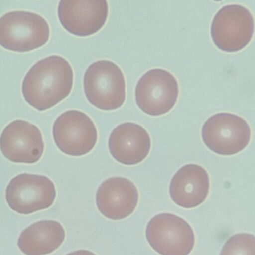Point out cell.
Wrapping results in <instances>:
<instances>
[{
	"instance_id": "obj_1",
	"label": "cell",
	"mask_w": 255,
	"mask_h": 255,
	"mask_svg": "<svg viewBox=\"0 0 255 255\" xmlns=\"http://www.w3.org/2000/svg\"><path fill=\"white\" fill-rule=\"evenodd\" d=\"M73 72L69 63L58 55H51L34 64L25 76L22 93L25 101L39 111L48 109L70 93Z\"/></svg>"
},
{
	"instance_id": "obj_2",
	"label": "cell",
	"mask_w": 255,
	"mask_h": 255,
	"mask_svg": "<svg viewBox=\"0 0 255 255\" xmlns=\"http://www.w3.org/2000/svg\"><path fill=\"white\" fill-rule=\"evenodd\" d=\"M83 86L88 101L101 110L117 109L125 101V77L112 61L102 60L92 63L85 72Z\"/></svg>"
},
{
	"instance_id": "obj_3",
	"label": "cell",
	"mask_w": 255,
	"mask_h": 255,
	"mask_svg": "<svg viewBox=\"0 0 255 255\" xmlns=\"http://www.w3.org/2000/svg\"><path fill=\"white\" fill-rule=\"evenodd\" d=\"M50 29L45 19L26 11H12L0 18V45L5 49L24 52L44 45Z\"/></svg>"
},
{
	"instance_id": "obj_4",
	"label": "cell",
	"mask_w": 255,
	"mask_h": 255,
	"mask_svg": "<svg viewBox=\"0 0 255 255\" xmlns=\"http://www.w3.org/2000/svg\"><path fill=\"white\" fill-rule=\"evenodd\" d=\"M201 134L204 144L211 151L222 155H232L247 146L251 132L243 118L232 113H219L206 121Z\"/></svg>"
},
{
	"instance_id": "obj_5",
	"label": "cell",
	"mask_w": 255,
	"mask_h": 255,
	"mask_svg": "<svg viewBox=\"0 0 255 255\" xmlns=\"http://www.w3.org/2000/svg\"><path fill=\"white\" fill-rule=\"evenodd\" d=\"M211 35L215 45L227 52L239 51L251 40L254 32V20L251 11L237 4L225 5L212 20Z\"/></svg>"
},
{
	"instance_id": "obj_6",
	"label": "cell",
	"mask_w": 255,
	"mask_h": 255,
	"mask_svg": "<svg viewBox=\"0 0 255 255\" xmlns=\"http://www.w3.org/2000/svg\"><path fill=\"white\" fill-rule=\"evenodd\" d=\"M145 235L152 248L161 255H188L195 244L194 233L188 223L169 213L152 218Z\"/></svg>"
},
{
	"instance_id": "obj_7",
	"label": "cell",
	"mask_w": 255,
	"mask_h": 255,
	"mask_svg": "<svg viewBox=\"0 0 255 255\" xmlns=\"http://www.w3.org/2000/svg\"><path fill=\"white\" fill-rule=\"evenodd\" d=\"M53 137L55 144L63 153L80 156L91 151L97 140V130L92 119L85 113L68 110L54 122Z\"/></svg>"
},
{
	"instance_id": "obj_8",
	"label": "cell",
	"mask_w": 255,
	"mask_h": 255,
	"mask_svg": "<svg viewBox=\"0 0 255 255\" xmlns=\"http://www.w3.org/2000/svg\"><path fill=\"white\" fill-rule=\"evenodd\" d=\"M179 86L176 79L169 71L151 69L138 80L135 97L138 107L145 114L158 116L168 112L177 102Z\"/></svg>"
},
{
	"instance_id": "obj_9",
	"label": "cell",
	"mask_w": 255,
	"mask_h": 255,
	"mask_svg": "<svg viewBox=\"0 0 255 255\" xmlns=\"http://www.w3.org/2000/svg\"><path fill=\"white\" fill-rule=\"evenodd\" d=\"M56 192L47 177L27 173L19 174L7 186L5 198L9 207L22 214L48 208L53 203Z\"/></svg>"
},
{
	"instance_id": "obj_10",
	"label": "cell",
	"mask_w": 255,
	"mask_h": 255,
	"mask_svg": "<svg viewBox=\"0 0 255 255\" xmlns=\"http://www.w3.org/2000/svg\"><path fill=\"white\" fill-rule=\"evenodd\" d=\"M41 133L37 126L22 120H15L4 128L0 137L3 156L15 163L32 164L44 151Z\"/></svg>"
},
{
	"instance_id": "obj_11",
	"label": "cell",
	"mask_w": 255,
	"mask_h": 255,
	"mask_svg": "<svg viewBox=\"0 0 255 255\" xmlns=\"http://www.w3.org/2000/svg\"><path fill=\"white\" fill-rule=\"evenodd\" d=\"M108 5L104 0L59 1L58 16L62 26L71 34L80 37L90 36L104 25Z\"/></svg>"
},
{
	"instance_id": "obj_12",
	"label": "cell",
	"mask_w": 255,
	"mask_h": 255,
	"mask_svg": "<svg viewBox=\"0 0 255 255\" xmlns=\"http://www.w3.org/2000/svg\"><path fill=\"white\" fill-rule=\"evenodd\" d=\"M138 201L136 187L130 180L114 177L105 180L96 194L98 209L105 217L123 219L133 213Z\"/></svg>"
},
{
	"instance_id": "obj_13",
	"label": "cell",
	"mask_w": 255,
	"mask_h": 255,
	"mask_svg": "<svg viewBox=\"0 0 255 255\" xmlns=\"http://www.w3.org/2000/svg\"><path fill=\"white\" fill-rule=\"evenodd\" d=\"M108 147L116 161L124 165H133L140 163L147 156L151 139L147 131L140 125L124 123L111 133Z\"/></svg>"
},
{
	"instance_id": "obj_14",
	"label": "cell",
	"mask_w": 255,
	"mask_h": 255,
	"mask_svg": "<svg viewBox=\"0 0 255 255\" xmlns=\"http://www.w3.org/2000/svg\"><path fill=\"white\" fill-rule=\"evenodd\" d=\"M209 188V177L206 170L198 164H188L181 167L172 177L169 194L178 206L192 208L205 200Z\"/></svg>"
},
{
	"instance_id": "obj_15",
	"label": "cell",
	"mask_w": 255,
	"mask_h": 255,
	"mask_svg": "<svg viewBox=\"0 0 255 255\" xmlns=\"http://www.w3.org/2000/svg\"><path fill=\"white\" fill-rule=\"evenodd\" d=\"M65 237L62 225L46 220L31 224L20 234L17 246L26 255H45L57 250Z\"/></svg>"
},
{
	"instance_id": "obj_16",
	"label": "cell",
	"mask_w": 255,
	"mask_h": 255,
	"mask_svg": "<svg viewBox=\"0 0 255 255\" xmlns=\"http://www.w3.org/2000/svg\"><path fill=\"white\" fill-rule=\"evenodd\" d=\"M220 255H255V238L248 233L231 237L225 243Z\"/></svg>"
},
{
	"instance_id": "obj_17",
	"label": "cell",
	"mask_w": 255,
	"mask_h": 255,
	"mask_svg": "<svg viewBox=\"0 0 255 255\" xmlns=\"http://www.w3.org/2000/svg\"><path fill=\"white\" fill-rule=\"evenodd\" d=\"M66 255H96L93 252L86 250H80L70 253Z\"/></svg>"
}]
</instances>
